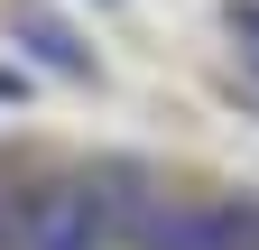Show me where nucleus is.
<instances>
[{
  "label": "nucleus",
  "mask_w": 259,
  "mask_h": 250,
  "mask_svg": "<svg viewBox=\"0 0 259 250\" xmlns=\"http://www.w3.org/2000/svg\"><path fill=\"white\" fill-rule=\"evenodd\" d=\"M19 250H111V204L93 185H37Z\"/></svg>",
  "instance_id": "1"
},
{
  "label": "nucleus",
  "mask_w": 259,
  "mask_h": 250,
  "mask_svg": "<svg viewBox=\"0 0 259 250\" xmlns=\"http://www.w3.org/2000/svg\"><path fill=\"white\" fill-rule=\"evenodd\" d=\"M232 28H241L250 47H259V0H232Z\"/></svg>",
  "instance_id": "5"
},
{
  "label": "nucleus",
  "mask_w": 259,
  "mask_h": 250,
  "mask_svg": "<svg viewBox=\"0 0 259 250\" xmlns=\"http://www.w3.org/2000/svg\"><path fill=\"white\" fill-rule=\"evenodd\" d=\"M19 241H28V195L0 185V250H19Z\"/></svg>",
  "instance_id": "4"
},
{
  "label": "nucleus",
  "mask_w": 259,
  "mask_h": 250,
  "mask_svg": "<svg viewBox=\"0 0 259 250\" xmlns=\"http://www.w3.org/2000/svg\"><path fill=\"white\" fill-rule=\"evenodd\" d=\"M19 37H28V47H37V56H47V65H56V74H83V47H74V37H65V28H56V19H37V10H19Z\"/></svg>",
  "instance_id": "3"
},
{
  "label": "nucleus",
  "mask_w": 259,
  "mask_h": 250,
  "mask_svg": "<svg viewBox=\"0 0 259 250\" xmlns=\"http://www.w3.org/2000/svg\"><path fill=\"white\" fill-rule=\"evenodd\" d=\"M130 241L139 250H232L222 204H139L130 213Z\"/></svg>",
  "instance_id": "2"
}]
</instances>
